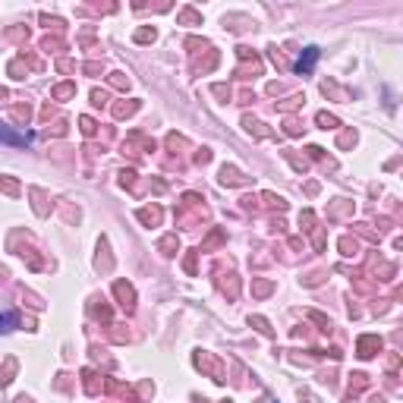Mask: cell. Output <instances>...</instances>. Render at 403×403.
<instances>
[{"mask_svg": "<svg viewBox=\"0 0 403 403\" xmlns=\"http://www.w3.org/2000/svg\"><path fill=\"white\" fill-rule=\"evenodd\" d=\"M192 359H196V366H199V368H205V372L211 375V381H218V385H224V381H227V378H224V372H220V366H218V359H211L208 353H202V350H199L196 356H192Z\"/></svg>", "mask_w": 403, "mask_h": 403, "instance_id": "1", "label": "cell"}, {"mask_svg": "<svg viewBox=\"0 0 403 403\" xmlns=\"http://www.w3.org/2000/svg\"><path fill=\"white\" fill-rule=\"evenodd\" d=\"M113 296L120 299V306H123L126 312H132V306H136V290H132V284L117 280V284H113Z\"/></svg>", "mask_w": 403, "mask_h": 403, "instance_id": "2", "label": "cell"}, {"mask_svg": "<svg viewBox=\"0 0 403 403\" xmlns=\"http://www.w3.org/2000/svg\"><path fill=\"white\" fill-rule=\"evenodd\" d=\"M378 350H381V337H375V334H362L359 344H356V353H359V359H372Z\"/></svg>", "mask_w": 403, "mask_h": 403, "instance_id": "3", "label": "cell"}, {"mask_svg": "<svg viewBox=\"0 0 403 403\" xmlns=\"http://www.w3.org/2000/svg\"><path fill=\"white\" fill-rule=\"evenodd\" d=\"M220 183H224V186H243V183H246V177L237 170V167L224 164V167H220Z\"/></svg>", "mask_w": 403, "mask_h": 403, "instance_id": "4", "label": "cell"}, {"mask_svg": "<svg viewBox=\"0 0 403 403\" xmlns=\"http://www.w3.org/2000/svg\"><path fill=\"white\" fill-rule=\"evenodd\" d=\"M161 218H164V211H161L158 205H151V208H139V220H142V224H148V227H158V224H161Z\"/></svg>", "mask_w": 403, "mask_h": 403, "instance_id": "5", "label": "cell"}, {"mask_svg": "<svg viewBox=\"0 0 403 403\" xmlns=\"http://www.w3.org/2000/svg\"><path fill=\"white\" fill-rule=\"evenodd\" d=\"M315 60H318V48H306V54H302L299 63H296V73H299V76H302V73H312Z\"/></svg>", "mask_w": 403, "mask_h": 403, "instance_id": "6", "label": "cell"}, {"mask_svg": "<svg viewBox=\"0 0 403 403\" xmlns=\"http://www.w3.org/2000/svg\"><path fill=\"white\" fill-rule=\"evenodd\" d=\"M16 368H19V362H16V359H13V356H10V359L3 362V372H0V387H6V385H10V381H13V375H16Z\"/></svg>", "mask_w": 403, "mask_h": 403, "instance_id": "7", "label": "cell"}, {"mask_svg": "<svg viewBox=\"0 0 403 403\" xmlns=\"http://www.w3.org/2000/svg\"><path fill=\"white\" fill-rule=\"evenodd\" d=\"M76 95V82H63V85H57L54 89V98L57 101H66V98H73Z\"/></svg>", "mask_w": 403, "mask_h": 403, "instance_id": "8", "label": "cell"}, {"mask_svg": "<svg viewBox=\"0 0 403 403\" xmlns=\"http://www.w3.org/2000/svg\"><path fill=\"white\" fill-rule=\"evenodd\" d=\"M315 120H318V126H321V129H337V126H340V120L334 117V113H325V110H321Z\"/></svg>", "mask_w": 403, "mask_h": 403, "instance_id": "9", "label": "cell"}, {"mask_svg": "<svg viewBox=\"0 0 403 403\" xmlns=\"http://www.w3.org/2000/svg\"><path fill=\"white\" fill-rule=\"evenodd\" d=\"M29 139H32V136H13L10 129H3V126H0V142H10V145H25Z\"/></svg>", "mask_w": 403, "mask_h": 403, "instance_id": "10", "label": "cell"}, {"mask_svg": "<svg viewBox=\"0 0 403 403\" xmlns=\"http://www.w3.org/2000/svg\"><path fill=\"white\" fill-rule=\"evenodd\" d=\"M177 249H180V239L173 237V233L161 239V252H164V255H177Z\"/></svg>", "mask_w": 403, "mask_h": 403, "instance_id": "11", "label": "cell"}, {"mask_svg": "<svg viewBox=\"0 0 403 403\" xmlns=\"http://www.w3.org/2000/svg\"><path fill=\"white\" fill-rule=\"evenodd\" d=\"M249 325H252V328H258V331L265 334V337H274V331H271V325H268V318H261V315H252V318H249Z\"/></svg>", "mask_w": 403, "mask_h": 403, "instance_id": "12", "label": "cell"}, {"mask_svg": "<svg viewBox=\"0 0 403 403\" xmlns=\"http://www.w3.org/2000/svg\"><path fill=\"white\" fill-rule=\"evenodd\" d=\"M136 110H139V101H132V104H113V117H129Z\"/></svg>", "mask_w": 403, "mask_h": 403, "instance_id": "13", "label": "cell"}, {"mask_svg": "<svg viewBox=\"0 0 403 403\" xmlns=\"http://www.w3.org/2000/svg\"><path fill=\"white\" fill-rule=\"evenodd\" d=\"M0 189H3L6 196H19V183L13 177H0Z\"/></svg>", "mask_w": 403, "mask_h": 403, "instance_id": "14", "label": "cell"}, {"mask_svg": "<svg viewBox=\"0 0 403 403\" xmlns=\"http://www.w3.org/2000/svg\"><path fill=\"white\" fill-rule=\"evenodd\" d=\"M10 73H13V79H25V73H29L25 60H22V57H19V60H13V63H10Z\"/></svg>", "mask_w": 403, "mask_h": 403, "instance_id": "15", "label": "cell"}, {"mask_svg": "<svg viewBox=\"0 0 403 403\" xmlns=\"http://www.w3.org/2000/svg\"><path fill=\"white\" fill-rule=\"evenodd\" d=\"M180 22H186V25H199V22H202V16H199L196 10H189V6H186V10L180 13Z\"/></svg>", "mask_w": 403, "mask_h": 403, "instance_id": "16", "label": "cell"}, {"mask_svg": "<svg viewBox=\"0 0 403 403\" xmlns=\"http://www.w3.org/2000/svg\"><path fill=\"white\" fill-rule=\"evenodd\" d=\"M136 41H139V44H148V41H154V29H151V25H142V29L136 32Z\"/></svg>", "mask_w": 403, "mask_h": 403, "instance_id": "17", "label": "cell"}, {"mask_svg": "<svg viewBox=\"0 0 403 403\" xmlns=\"http://www.w3.org/2000/svg\"><path fill=\"white\" fill-rule=\"evenodd\" d=\"M110 85H113V89H120V92H126V89H129V79H126L123 73H110Z\"/></svg>", "mask_w": 403, "mask_h": 403, "instance_id": "18", "label": "cell"}, {"mask_svg": "<svg viewBox=\"0 0 403 403\" xmlns=\"http://www.w3.org/2000/svg\"><path fill=\"white\" fill-rule=\"evenodd\" d=\"M265 202H268V208H277V211H284V208H287V202L280 196H274V192H265Z\"/></svg>", "mask_w": 403, "mask_h": 403, "instance_id": "19", "label": "cell"}, {"mask_svg": "<svg viewBox=\"0 0 403 403\" xmlns=\"http://www.w3.org/2000/svg\"><path fill=\"white\" fill-rule=\"evenodd\" d=\"M13 325H19L16 315H0V331H13Z\"/></svg>", "mask_w": 403, "mask_h": 403, "instance_id": "20", "label": "cell"}, {"mask_svg": "<svg viewBox=\"0 0 403 403\" xmlns=\"http://www.w3.org/2000/svg\"><path fill=\"white\" fill-rule=\"evenodd\" d=\"M220 239H224V233H220V230H214L211 237H208V243L202 246V249H205V252H208V249H214V246H220Z\"/></svg>", "mask_w": 403, "mask_h": 403, "instance_id": "21", "label": "cell"}, {"mask_svg": "<svg viewBox=\"0 0 403 403\" xmlns=\"http://www.w3.org/2000/svg\"><path fill=\"white\" fill-rule=\"evenodd\" d=\"M252 290H255V296H268V293H271V284H268V280H258Z\"/></svg>", "mask_w": 403, "mask_h": 403, "instance_id": "22", "label": "cell"}, {"mask_svg": "<svg viewBox=\"0 0 403 403\" xmlns=\"http://www.w3.org/2000/svg\"><path fill=\"white\" fill-rule=\"evenodd\" d=\"M340 249H344V255H356V243L350 237H344V239H340Z\"/></svg>", "mask_w": 403, "mask_h": 403, "instance_id": "23", "label": "cell"}, {"mask_svg": "<svg viewBox=\"0 0 403 403\" xmlns=\"http://www.w3.org/2000/svg\"><path fill=\"white\" fill-rule=\"evenodd\" d=\"M79 126H82L85 136H92V132H95V123H92V117H82V120H79Z\"/></svg>", "mask_w": 403, "mask_h": 403, "instance_id": "24", "label": "cell"}, {"mask_svg": "<svg viewBox=\"0 0 403 403\" xmlns=\"http://www.w3.org/2000/svg\"><path fill=\"white\" fill-rule=\"evenodd\" d=\"M92 104H107V95H104V92H101V89H95V92H92Z\"/></svg>", "mask_w": 403, "mask_h": 403, "instance_id": "25", "label": "cell"}, {"mask_svg": "<svg viewBox=\"0 0 403 403\" xmlns=\"http://www.w3.org/2000/svg\"><path fill=\"white\" fill-rule=\"evenodd\" d=\"M132 180H136V173H132V170H123V173H120V183H123V186H132Z\"/></svg>", "mask_w": 403, "mask_h": 403, "instance_id": "26", "label": "cell"}, {"mask_svg": "<svg viewBox=\"0 0 403 403\" xmlns=\"http://www.w3.org/2000/svg\"><path fill=\"white\" fill-rule=\"evenodd\" d=\"M186 271H189V274H196V252H189V255H186Z\"/></svg>", "mask_w": 403, "mask_h": 403, "instance_id": "27", "label": "cell"}, {"mask_svg": "<svg viewBox=\"0 0 403 403\" xmlns=\"http://www.w3.org/2000/svg\"><path fill=\"white\" fill-rule=\"evenodd\" d=\"M41 22H44V25H54V29H60V25H63V19H57V16H54V19H51V16H41Z\"/></svg>", "mask_w": 403, "mask_h": 403, "instance_id": "28", "label": "cell"}, {"mask_svg": "<svg viewBox=\"0 0 403 403\" xmlns=\"http://www.w3.org/2000/svg\"><path fill=\"white\" fill-rule=\"evenodd\" d=\"M196 161H199V164H208V161H211V151H208V148H202V151L196 154Z\"/></svg>", "mask_w": 403, "mask_h": 403, "instance_id": "29", "label": "cell"}, {"mask_svg": "<svg viewBox=\"0 0 403 403\" xmlns=\"http://www.w3.org/2000/svg\"><path fill=\"white\" fill-rule=\"evenodd\" d=\"M60 73H73V70H76V63H70V60H60Z\"/></svg>", "mask_w": 403, "mask_h": 403, "instance_id": "30", "label": "cell"}, {"mask_svg": "<svg viewBox=\"0 0 403 403\" xmlns=\"http://www.w3.org/2000/svg\"><path fill=\"white\" fill-rule=\"evenodd\" d=\"M85 73H101V63H85Z\"/></svg>", "mask_w": 403, "mask_h": 403, "instance_id": "31", "label": "cell"}, {"mask_svg": "<svg viewBox=\"0 0 403 403\" xmlns=\"http://www.w3.org/2000/svg\"><path fill=\"white\" fill-rule=\"evenodd\" d=\"M224 403H230V400H224Z\"/></svg>", "mask_w": 403, "mask_h": 403, "instance_id": "32", "label": "cell"}]
</instances>
